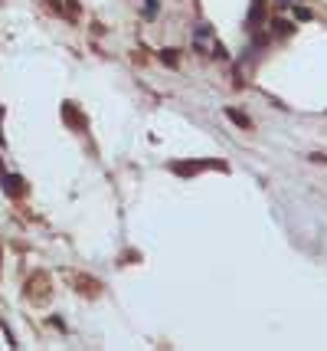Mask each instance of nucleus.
Returning <instances> with one entry per match:
<instances>
[{"label": "nucleus", "instance_id": "obj_1", "mask_svg": "<svg viewBox=\"0 0 327 351\" xmlns=\"http://www.w3.org/2000/svg\"><path fill=\"white\" fill-rule=\"evenodd\" d=\"M0 181H4V190L10 197H20L23 194V181H20L17 174H4V168H0Z\"/></svg>", "mask_w": 327, "mask_h": 351}, {"label": "nucleus", "instance_id": "obj_2", "mask_svg": "<svg viewBox=\"0 0 327 351\" xmlns=\"http://www.w3.org/2000/svg\"><path fill=\"white\" fill-rule=\"evenodd\" d=\"M62 119H66L72 128H85V119L79 115V108H75L72 102H66V105H62Z\"/></svg>", "mask_w": 327, "mask_h": 351}, {"label": "nucleus", "instance_id": "obj_3", "mask_svg": "<svg viewBox=\"0 0 327 351\" xmlns=\"http://www.w3.org/2000/svg\"><path fill=\"white\" fill-rule=\"evenodd\" d=\"M226 119H229V122H236L239 128H252V119H249V115H242L239 108H232V105L226 108Z\"/></svg>", "mask_w": 327, "mask_h": 351}, {"label": "nucleus", "instance_id": "obj_4", "mask_svg": "<svg viewBox=\"0 0 327 351\" xmlns=\"http://www.w3.org/2000/svg\"><path fill=\"white\" fill-rule=\"evenodd\" d=\"M157 13H161V0H144V17L157 20Z\"/></svg>", "mask_w": 327, "mask_h": 351}, {"label": "nucleus", "instance_id": "obj_5", "mask_svg": "<svg viewBox=\"0 0 327 351\" xmlns=\"http://www.w3.org/2000/svg\"><path fill=\"white\" fill-rule=\"evenodd\" d=\"M161 59H164L167 66H177V53H173V50H164V53H161Z\"/></svg>", "mask_w": 327, "mask_h": 351}, {"label": "nucleus", "instance_id": "obj_6", "mask_svg": "<svg viewBox=\"0 0 327 351\" xmlns=\"http://www.w3.org/2000/svg\"><path fill=\"white\" fill-rule=\"evenodd\" d=\"M295 17L298 20H311V10H308V7H295Z\"/></svg>", "mask_w": 327, "mask_h": 351}, {"label": "nucleus", "instance_id": "obj_7", "mask_svg": "<svg viewBox=\"0 0 327 351\" xmlns=\"http://www.w3.org/2000/svg\"><path fill=\"white\" fill-rule=\"evenodd\" d=\"M275 33H291V23H285V20H282V23H278V20H275Z\"/></svg>", "mask_w": 327, "mask_h": 351}, {"label": "nucleus", "instance_id": "obj_8", "mask_svg": "<svg viewBox=\"0 0 327 351\" xmlns=\"http://www.w3.org/2000/svg\"><path fill=\"white\" fill-rule=\"evenodd\" d=\"M308 161H314V164H327V154H317V151H314V154H308Z\"/></svg>", "mask_w": 327, "mask_h": 351}, {"label": "nucleus", "instance_id": "obj_9", "mask_svg": "<svg viewBox=\"0 0 327 351\" xmlns=\"http://www.w3.org/2000/svg\"><path fill=\"white\" fill-rule=\"evenodd\" d=\"M0 119H4V108H0ZM0 141H4V135H0Z\"/></svg>", "mask_w": 327, "mask_h": 351}, {"label": "nucleus", "instance_id": "obj_10", "mask_svg": "<svg viewBox=\"0 0 327 351\" xmlns=\"http://www.w3.org/2000/svg\"><path fill=\"white\" fill-rule=\"evenodd\" d=\"M278 4H288V0H278Z\"/></svg>", "mask_w": 327, "mask_h": 351}]
</instances>
